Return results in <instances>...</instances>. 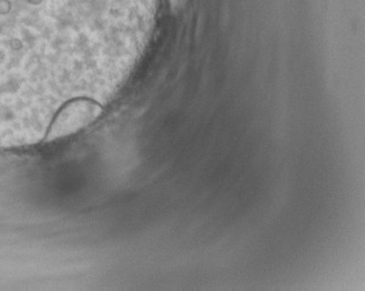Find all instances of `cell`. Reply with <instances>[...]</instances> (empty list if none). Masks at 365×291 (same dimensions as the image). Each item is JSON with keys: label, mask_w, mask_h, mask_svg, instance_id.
<instances>
[{"label": "cell", "mask_w": 365, "mask_h": 291, "mask_svg": "<svg viewBox=\"0 0 365 291\" xmlns=\"http://www.w3.org/2000/svg\"><path fill=\"white\" fill-rule=\"evenodd\" d=\"M158 0H0V148L44 139L61 113L107 103L146 48Z\"/></svg>", "instance_id": "obj_1"}, {"label": "cell", "mask_w": 365, "mask_h": 291, "mask_svg": "<svg viewBox=\"0 0 365 291\" xmlns=\"http://www.w3.org/2000/svg\"><path fill=\"white\" fill-rule=\"evenodd\" d=\"M175 9H180L185 3V0H171Z\"/></svg>", "instance_id": "obj_2"}]
</instances>
